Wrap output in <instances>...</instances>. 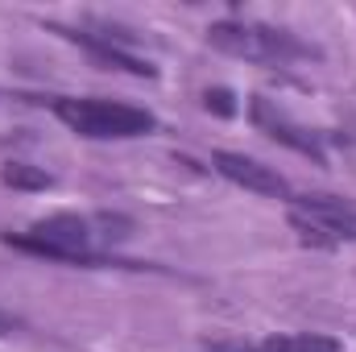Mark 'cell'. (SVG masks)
I'll list each match as a JSON object with an SVG mask.
<instances>
[{"label": "cell", "mask_w": 356, "mask_h": 352, "mask_svg": "<svg viewBox=\"0 0 356 352\" xmlns=\"http://www.w3.org/2000/svg\"><path fill=\"white\" fill-rule=\"evenodd\" d=\"M54 112L67 129L95 141H120V137H145L154 133V116L133 104H112V99H54Z\"/></svg>", "instance_id": "cell-1"}, {"label": "cell", "mask_w": 356, "mask_h": 352, "mask_svg": "<svg viewBox=\"0 0 356 352\" xmlns=\"http://www.w3.org/2000/svg\"><path fill=\"white\" fill-rule=\"evenodd\" d=\"M290 224L307 245L356 241V203L344 195H298L290 199Z\"/></svg>", "instance_id": "cell-3"}, {"label": "cell", "mask_w": 356, "mask_h": 352, "mask_svg": "<svg viewBox=\"0 0 356 352\" xmlns=\"http://www.w3.org/2000/svg\"><path fill=\"white\" fill-rule=\"evenodd\" d=\"M63 38H71V42H79L83 50H88L91 58H99V63H108V67H120V71H129V75H154V67L145 63V58H137V54H129V50H120V46H112L108 38H95V33H75V29H58Z\"/></svg>", "instance_id": "cell-7"}, {"label": "cell", "mask_w": 356, "mask_h": 352, "mask_svg": "<svg viewBox=\"0 0 356 352\" xmlns=\"http://www.w3.org/2000/svg\"><path fill=\"white\" fill-rule=\"evenodd\" d=\"M203 104H207V112H216V116H232V112H236V104H232V91H224V88L207 91V95H203Z\"/></svg>", "instance_id": "cell-10"}, {"label": "cell", "mask_w": 356, "mask_h": 352, "mask_svg": "<svg viewBox=\"0 0 356 352\" xmlns=\"http://www.w3.org/2000/svg\"><path fill=\"white\" fill-rule=\"evenodd\" d=\"M211 166L220 170V175L228 178V182H236V186H245V191H253V195H286V178L277 175V170H269L261 166L257 158H245V154H211Z\"/></svg>", "instance_id": "cell-6"}, {"label": "cell", "mask_w": 356, "mask_h": 352, "mask_svg": "<svg viewBox=\"0 0 356 352\" xmlns=\"http://www.w3.org/2000/svg\"><path fill=\"white\" fill-rule=\"evenodd\" d=\"M249 116H253V125L273 137V141H282L286 150H294V154H307V158H315V162H327V154H323V145H319V137L315 133H307L298 120H290L273 99L266 95H253V104H249Z\"/></svg>", "instance_id": "cell-5"}, {"label": "cell", "mask_w": 356, "mask_h": 352, "mask_svg": "<svg viewBox=\"0 0 356 352\" xmlns=\"http://www.w3.org/2000/svg\"><path fill=\"white\" fill-rule=\"evenodd\" d=\"M207 42L224 54L249 58V63H290V58H307L315 54L311 46H302L294 33L286 29H269V25H249V21H220L207 29Z\"/></svg>", "instance_id": "cell-2"}, {"label": "cell", "mask_w": 356, "mask_h": 352, "mask_svg": "<svg viewBox=\"0 0 356 352\" xmlns=\"http://www.w3.org/2000/svg\"><path fill=\"white\" fill-rule=\"evenodd\" d=\"M4 245L38 253V257H54V262H75V265H95L91 257V232L79 216H50L38 220L29 228V237H4Z\"/></svg>", "instance_id": "cell-4"}, {"label": "cell", "mask_w": 356, "mask_h": 352, "mask_svg": "<svg viewBox=\"0 0 356 352\" xmlns=\"http://www.w3.org/2000/svg\"><path fill=\"white\" fill-rule=\"evenodd\" d=\"M266 352H340L332 336H273Z\"/></svg>", "instance_id": "cell-9"}, {"label": "cell", "mask_w": 356, "mask_h": 352, "mask_svg": "<svg viewBox=\"0 0 356 352\" xmlns=\"http://www.w3.org/2000/svg\"><path fill=\"white\" fill-rule=\"evenodd\" d=\"M0 178H4V186H17V191H46V186L54 182L46 170L25 166V162H8V166L0 170Z\"/></svg>", "instance_id": "cell-8"}, {"label": "cell", "mask_w": 356, "mask_h": 352, "mask_svg": "<svg viewBox=\"0 0 356 352\" xmlns=\"http://www.w3.org/2000/svg\"><path fill=\"white\" fill-rule=\"evenodd\" d=\"M13 328H17V319H13V315H4V311H0V332H13Z\"/></svg>", "instance_id": "cell-12"}, {"label": "cell", "mask_w": 356, "mask_h": 352, "mask_svg": "<svg viewBox=\"0 0 356 352\" xmlns=\"http://www.w3.org/2000/svg\"><path fill=\"white\" fill-rule=\"evenodd\" d=\"M207 352H266V349H253V344H245V340H224V344H207Z\"/></svg>", "instance_id": "cell-11"}]
</instances>
